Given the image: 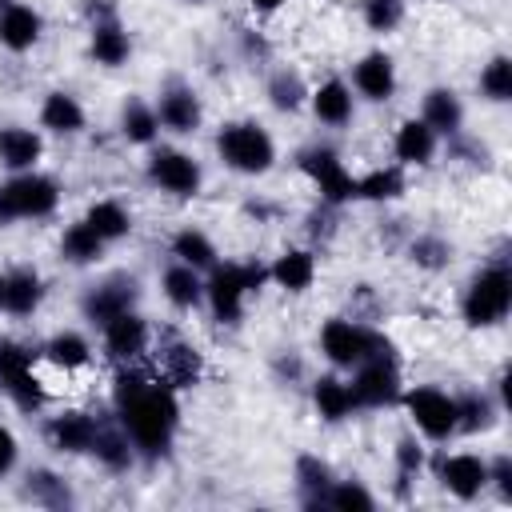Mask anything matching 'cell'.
<instances>
[{
    "mask_svg": "<svg viewBox=\"0 0 512 512\" xmlns=\"http://www.w3.org/2000/svg\"><path fill=\"white\" fill-rule=\"evenodd\" d=\"M32 368H36V352L16 336H0V388L12 384L16 376L32 372Z\"/></svg>",
    "mask_w": 512,
    "mask_h": 512,
    "instance_id": "45",
    "label": "cell"
},
{
    "mask_svg": "<svg viewBox=\"0 0 512 512\" xmlns=\"http://www.w3.org/2000/svg\"><path fill=\"white\" fill-rule=\"evenodd\" d=\"M112 416L132 436L144 464L168 460L180 432V392L152 368L120 364L112 376Z\"/></svg>",
    "mask_w": 512,
    "mask_h": 512,
    "instance_id": "1",
    "label": "cell"
},
{
    "mask_svg": "<svg viewBox=\"0 0 512 512\" xmlns=\"http://www.w3.org/2000/svg\"><path fill=\"white\" fill-rule=\"evenodd\" d=\"M400 408L408 412L416 436L444 444L456 436V396L436 384H412L400 392Z\"/></svg>",
    "mask_w": 512,
    "mask_h": 512,
    "instance_id": "9",
    "label": "cell"
},
{
    "mask_svg": "<svg viewBox=\"0 0 512 512\" xmlns=\"http://www.w3.org/2000/svg\"><path fill=\"white\" fill-rule=\"evenodd\" d=\"M184 4H208V0H184Z\"/></svg>",
    "mask_w": 512,
    "mask_h": 512,
    "instance_id": "55",
    "label": "cell"
},
{
    "mask_svg": "<svg viewBox=\"0 0 512 512\" xmlns=\"http://www.w3.org/2000/svg\"><path fill=\"white\" fill-rule=\"evenodd\" d=\"M140 296H144V284H140L136 272H108V276L92 280V284L80 292V316H84L92 328H100V324H108L112 316L140 308Z\"/></svg>",
    "mask_w": 512,
    "mask_h": 512,
    "instance_id": "12",
    "label": "cell"
},
{
    "mask_svg": "<svg viewBox=\"0 0 512 512\" xmlns=\"http://www.w3.org/2000/svg\"><path fill=\"white\" fill-rule=\"evenodd\" d=\"M512 312V268L508 260H488L476 268L460 292V320L472 332H488L504 324Z\"/></svg>",
    "mask_w": 512,
    "mask_h": 512,
    "instance_id": "3",
    "label": "cell"
},
{
    "mask_svg": "<svg viewBox=\"0 0 512 512\" xmlns=\"http://www.w3.org/2000/svg\"><path fill=\"white\" fill-rule=\"evenodd\" d=\"M432 476L436 484L456 496V500H476L480 492H488V460L476 452H444L432 460Z\"/></svg>",
    "mask_w": 512,
    "mask_h": 512,
    "instance_id": "15",
    "label": "cell"
},
{
    "mask_svg": "<svg viewBox=\"0 0 512 512\" xmlns=\"http://www.w3.org/2000/svg\"><path fill=\"white\" fill-rule=\"evenodd\" d=\"M292 480H296V496H300L304 508H324V496H328L336 472H332V464L320 460L316 452H300V456L292 460Z\"/></svg>",
    "mask_w": 512,
    "mask_h": 512,
    "instance_id": "32",
    "label": "cell"
},
{
    "mask_svg": "<svg viewBox=\"0 0 512 512\" xmlns=\"http://www.w3.org/2000/svg\"><path fill=\"white\" fill-rule=\"evenodd\" d=\"M80 12H84V20H88V28H92V24H104V20H116V16H120L116 0H80Z\"/></svg>",
    "mask_w": 512,
    "mask_h": 512,
    "instance_id": "51",
    "label": "cell"
},
{
    "mask_svg": "<svg viewBox=\"0 0 512 512\" xmlns=\"http://www.w3.org/2000/svg\"><path fill=\"white\" fill-rule=\"evenodd\" d=\"M168 256L180 260V264H188V268H196V272H208V268L220 260L212 236H208L204 228H196V224H184V228L172 232V240H168Z\"/></svg>",
    "mask_w": 512,
    "mask_h": 512,
    "instance_id": "36",
    "label": "cell"
},
{
    "mask_svg": "<svg viewBox=\"0 0 512 512\" xmlns=\"http://www.w3.org/2000/svg\"><path fill=\"white\" fill-rule=\"evenodd\" d=\"M16 464H20V440L12 436L8 424H0V480H8L16 472Z\"/></svg>",
    "mask_w": 512,
    "mask_h": 512,
    "instance_id": "50",
    "label": "cell"
},
{
    "mask_svg": "<svg viewBox=\"0 0 512 512\" xmlns=\"http://www.w3.org/2000/svg\"><path fill=\"white\" fill-rule=\"evenodd\" d=\"M236 40H240V52H244L248 64H268V60H272V44H268L264 32H256V28H240Z\"/></svg>",
    "mask_w": 512,
    "mask_h": 512,
    "instance_id": "49",
    "label": "cell"
},
{
    "mask_svg": "<svg viewBox=\"0 0 512 512\" xmlns=\"http://www.w3.org/2000/svg\"><path fill=\"white\" fill-rule=\"evenodd\" d=\"M400 88V76H396V60L376 48V52H364L356 64H352V92L364 96L368 104H388Z\"/></svg>",
    "mask_w": 512,
    "mask_h": 512,
    "instance_id": "18",
    "label": "cell"
},
{
    "mask_svg": "<svg viewBox=\"0 0 512 512\" xmlns=\"http://www.w3.org/2000/svg\"><path fill=\"white\" fill-rule=\"evenodd\" d=\"M244 4H248V12H252V16H276L288 0H244Z\"/></svg>",
    "mask_w": 512,
    "mask_h": 512,
    "instance_id": "53",
    "label": "cell"
},
{
    "mask_svg": "<svg viewBox=\"0 0 512 512\" xmlns=\"http://www.w3.org/2000/svg\"><path fill=\"white\" fill-rule=\"evenodd\" d=\"M152 108H156L160 132H172V136H196L200 124H204V100H200V92H196L188 80H180V76H172V80L160 84Z\"/></svg>",
    "mask_w": 512,
    "mask_h": 512,
    "instance_id": "13",
    "label": "cell"
},
{
    "mask_svg": "<svg viewBox=\"0 0 512 512\" xmlns=\"http://www.w3.org/2000/svg\"><path fill=\"white\" fill-rule=\"evenodd\" d=\"M372 308H376L372 284H356V288H352V316H356V320H372Z\"/></svg>",
    "mask_w": 512,
    "mask_h": 512,
    "instance_id": "52",
    "label": "cell"
},
{
    "mask_svg": "<svg viewBox=\"0 0 512 512\" xmlns=\"http://www.w3.org/2000/svg\"><path fill=\"white\" fill-rule=\"evenodd\" d=\"M308 108H312L316 124H324V128H348V124H352V116H356L352 84H348V80H340V76L320 80L316 88H308Z\"/></svg>",
    "mask_w": 512,
    "mask_h": 512,
    "instance_id": "20",
    "label": "cell"
},
{
    "mask_svg": "<svg viewBox=\"0 0 512 512\" xmlns=\"http://www.w3.org/2000/svg\"><path fill=\"white\" fill-rule=\"evenodd\" d=\"M116 128H120V136H124L128 144H136V148H152V144L160 140L156 108H152L148 100H140V96H128V100L120 104V120H116Z\"/></svg>",
    "mask_w": 512,
    "mask_h": 512,
    "instance_id": "38",
    "label": "cell"
},
{
    "mask_svg": "<svg viewBox=\"0 0 512 512\" xmlns=\"http://www.w3.org/2000/svg\"><path fill=\"white\" fill-rule=\"evenodd\" d=\"M20 500L36 504V508H48V512H64V508H76V492L72 484L52 472V468H28L24 480H20Z\"/></svg>",
    "mask_w": 512,
    "mask_h": 512,
    "instance_id": "27",
    "label": "cell"
},
{
    "mask_svg": "<svg viewBox=\"0 0 512 512\" xmlns=\"http://www.w3.org/2000/svg\"><path fill=\"white\" fill-rule=\"evenodd\" d=\"M148 356H152V372H156L164 384H172L176 392L196 388V384L204 380V372H208L204 352H200L188 336H180V332H160V336H152Z\"/></svg>",
    "mask_w": 512,
    "mask_h": 512,
    "instance_id": "10",
    "label": "cell"
},
{
    "mask_svg": "<svg viewBox=\"0 0 512 512\" xmlns=\"http://www.w3.org/2000/svg\"><path fill=\"white\" fill-rule=\"evenodd\" d=\"M488 488L500 496V504H512V456L496 452L488 460Z\"/></svg>",
    "mask_w": 512,
    "mask_h": 512,
    "instance_id": "47",
    "label": "cell"
},
{
    "mask_svg": "<svg viewBox=\"0 0 512 512\" xmlns=\"http://www.w3.org/2000/svg\"><path fill=\"white\" fill-rule=\"evenodd\" d=\"M40 360L52 364V368L64 372V376L84 372V368L92 364V340H88L84 332H76V328H60V332H52V336L40 344Z\"/></svg>",
    "mask_w": 512,
    "mask_h": 512,
    "instance_id": "28",
    "label": "cell"
},
{
    "mask_svg": "<svg viewBox=\"0 0 512 512\" xmlns=\"http://www.w3.org/2000/svg\"><path fill=\"white\" fill-rule=\"evenodd\" d=\"M404 172L408 168H400V164H384V168H372V172L356 176V200H364V204H392V200H400L408 192V176Z\"/></svg>",
    "mask_w": 512,
    "mask_h": 512,
    "instance_id": "40",
    "label": "cell"
},
{
    "mask_svg": "<svg viewBox=\"0 0 512 512\" xmlns=\"http://www.w3.org/2000/svg\"><path fill=\"white\" fill-rule=\"evenodd\" d=\"M104 248H108V244L84 224V216L72 220V224L60 232V244H56L60 260L72 264V268H92V264H100V260H104Z\"/></svg>",
    "mask_w": 512,
    "mask_h": 512,
    "instance_id": "35",
    "label": "cell"
},
{
    "mask_svg": "<svg viewBox=\"0 0 512 512\" xmlns=\"http://www.w3.org/2000/svg\"><path fill=\"white\" fill-rule=\"evenodd\" d=\"M324 508H336V512H372L376 508V496L372 488L360 480V476H336L328 496H324Z\"/></svg>",
    "mask_w": 512,
    "mask_h": 512,
    "instance_id": "42",
    "label": "cell"
},
{
    "mask_svg": "<svg viewBox=\"0 0 512 512\" xmlns=\"http://www.w3.org/2000/svg\"><path fill=\"white\" fill-rule=\"evenodd\" d=\"M144 176H148V184L156 188V192H164V196H172V200H192V196H200V188H204V168H200V160L192 156V152H184V148H172V144H152L148 148V160H144Z\"/></svg>",
    "mask_w": 512,
    "mask_h": 512,
    "instance_id": "8",
    "label": "cell"
},
{
    "mask_svg": "<svg viewBox=\"0 0 512 512\" xmlns=\"http://www.w3.org/2000/svg\"><path fill=\"white\" fill-rule=\"evenodd\" d=\"M152 336L156 332H152V324H148V316L140 308L120 312L108 324H100V348L116 368L120 364H140L148 356V348H152Z\"/></svg>",
    "mask_w": 512,
    "mask_h": 512,
    "instance_id": "14",
    "label": "cell"
},
{
    "mask_svg": "<svg viewBox=\"0 0 512 512\" xmlns=\"http://www.w3.org/2000/svg\"><path fill=\"white\" fill-rule=\"evenodd\" d=\"M40 128L52 136H80L88 128V112L80 104V96H72L68 88H52L40 100Z\"/></svg>",
    "mask_w": 512,
    "mask_h": 512,
    "instance_id": "25",
    "label": "cell"
},
{
    "mask_svg": "<svg viewBox=\"0 0 512 512\" xmlns=\"http://www.w3.org/2000/svg\"><path fill=\"white\" fill-rule=\"evenodd\" d=\"M96 436V416L84 408H60L44 420V444L56 456H88Z\"/></svg>",
    "mask_w": 512,
    "mask_h": 512,
    "instance_id": "16",
    "label": "cell"
},
{
    "mask_svg": "<svg viewBox=\"0 0 512 512\" xmlns=\"http://www.w3.org/2000/svg\"><path fill=\"white\" fill-rule=\"evenodd\" d=\"M44 296H48V284L32 264H16L4 272V312L8 316H16V320L36 316Z\"/></svg>",
    "mask_w": 512,
    "mask_h": 512,
    "instance_id": "23",
    "label": "cell"
},
{
    "mask_svg": "<svg viewBox=\"0 0 512 512\" xmlns=\"http://www.w3.org/2000/svg\"><path fill=\"white\" fill-rule=\"evenodd\" d=\"M88 56L100 68H124L128 64V56H132V32L124 28L120 16L88 28Z\"/></svg>",
    "mask_w": 512,
    "mask_h": 512,
    "instance_id": "31",
    "label": "cell"
},
{
    "mask_svg": "<svg viewBox=\"0 0 512 512\" xmlns=\"http://www.w3.org/2000/svg\"><path fill=\"white\" fill-rule=\"evenodd\" d=\"M296 168L312 180V188L320 192L324 204L344 208V204L356 200V176L348 172V164L340 160L336 148H328V144H308V148L296 152Z\"/></svg>",
    "mask_w": 512,
    "mask_h": 512,
    "instance_id": "11",
    "label": "cell"
},
{
    "mask_svg": "<svg viewBox=\"0 0 512 512\" xmlns=\"http://www.w3.org/2000/svg\"><path fill=\"white\" fill-rule=\"evenodd\" d=\"M44 160V136L24 124H4L0 128V164L8 172H32Z\"/></svg>",
    "mask_w": 512,
    "mask_h": 512,
    "instance_id": "30",
    "label": "cell"
},
{
    "mask_svg": "<svg viewBox=\"0 0 512 512\" xmlns=\"http://www.w3.org/2000/svg\"><path fill=\"white\" fill-rule=\"evenodd\" d=\"M480 96L488 104H508L512 100V60L504 52H496L484 68H480V80H476Z\"/></svg>",
    "mask_w": 512,
    "mask_h": 512,
    "instance_id": "43",
    "label": "cell"
},
{
    "mask_svg": "<svg viewBox=\"0 0 512 512\" xmlns=\"http://www.w3.org/2000/svg\"><path fill=\"white\" fill-rule=\"evenodd\" d=\"M304 232H308V248H316V244H328L336 232H340V208H332V204H316L308 216H304Z\"/></svg>",
    "mask_w": 512,
    "mask_h": 512,
    "instance_id": "46",
    "label": "cell"
},
{
    "mask_svg": "<svg viewBox=\"0 0 512 512\" xmlns=\"http://www.w3.org/2000/svg\"><path fill=\"white\" fill-rule=\"evenodd\" d=\"M272 376L280 384H300L304 380V356L296 348H276L272 352Z\"/></svg>",
    "mask_w": 512,
    "mask_h": 512,
    "instance_id": "48",
    "label": "cell"
},
{
    "mask_svg": "<svg viewBox=\"0 0 512 512\" xmlns=\"http://www.w3.org/2000/svg\"><path fill=\"white\" fill-rule=\"evenodd\" d=\"M84 224H88L104 244H120V240H128V236H132V228H136V220H132L128 204H120V200H112V196L92 200V204H88V212H84Z\"/></svg>",
    "mask_w": 512,
    "mask_h": 512,
    "instance_id": "34",
    "label": "cell"
},
{
    "mask_svg": "<svg viewBox=\"0 0 512 512\" xmlns=\"http://www.w3.org/2000/svg\"><path fill=\"white\" fill-rule=\"evenodd\" d=\"M440 152V136L420 120V116H408L396 124L392 132V156L400 168H428Z\"/></svg>",
    "mask_w": 512,
    "mask_h": 512,
    "instance_id": "21",
    "label": "cell"
},
{
    "mask_svg": "<svg viewBox=\"0 0 512 512\" xmlns=\"http://www.w3.org/2000/svg\"><path fill=\"white\" fill-rule=\"evenodd\" d=\"M348 388L356 400V412H380V408H396L400 392H404V376H400V352L392 344V336L348 372Z\"/></svg>",
    "mask_w": 512,
    "mask_h": 512,
    "instance_id": "5",
    "label": "cell"
},
{
    "mask_svg": "<svg viewBox=\"0 0 512 512\" xmlns=\"http://www.w3.org/2000/svg\"><path fill=\"white\" fill-rule=\"evenodd\" d=\"M216 156L236 176H264L276 164V140L260 120H224L216 128Z\"/></svg>",
    "mask_w": 512,
    "mask_h": 512,
    "instance_id": "4",
    "label": "cell"
},
{
    "mask_svg": "<svg viewBox=\"0 0 512 512\" xmlns=\"http://www.w3.org/2000/svg\"><path fill=\"white\" fill-rule=\"evenodd\" d=\"M404 256H408L412 268L436 276V272H444V268L456 260V248H452V240L440 236V232H412V236L404 240Z\"/></svg>",
    "mask_w": 512,
    "mask_h": 512,
    "instance_id": "37",
    "label": "cell"
},
{
    "mask_svg": "<svg viewBox=\"0 0 512 512\" xmlns=\"http://www.w3.org/2000/svg\"><path fill=\"white\" fill-rule=\"evenodd\" d=\"M404 16H408V0H360V20L376 36L396 32L404 24Z\"/></svg>",
    "mask_w": 512,
    "mask_h": 512,
    "instance_id": "44",
    "label": "cell"
},
{
    "mask_svg": "<svg viewBox=\"0 0 512 512\" xmlns=\"http://www.w3.org/2000/svg\"><path fill=\"white\" fill-rule=\"evenodd\" d=\"M0 312H4V272H0Z\"/></svg>",
    "mask_w": 512,
    "mask_h": 512,
    "instance_id": "54",
    "label": "cell"
},
{
    "mask_svg": "<svg viewBox=\"0 0 512 512\" xmlns=\"http://www.w3.org/2000/svg\"><path fill=\"white\" fill-rule=\"evenodd\" d=\"M424 468H428V448H424V440H420L416 432H404V436L396 440V448H392V472H396V492L404 496V492H408V484H416Z\"/></svg>",
    "mask_w": 512,
    "mask_h": 512,
    "instance_id": "41",
    "label": "cell"
},
{
    "mask_svg": "<svg viewBox=\"0 0 512 512\" xmlns=\"http://www.w3.org/2000/svg\"><path fill=\"white\" fill-rule=\"evenodd\" d=\"M268 288V264L260 260H216L204 272V304L220 328H236L244 320L248 296Z\"/></svg>",
    "mask_w": 512,
    "mask_h": 512,
    "instance_id": "2",
    "label": "cell"
},
{
    "mask_svg": "<svg viewBox=\"0 0 512 512\" xmlns=\"http://www.w3.org/2000/svg\"><path fill=\"white\" fill-rule=\"evenodd\" d=\"M500 400L488 388H464L456 392V436H480L492 432L500 420Z\"/></svg>",
    "mask_w": 512,
    "mask_h": 512,
    "instance_id": "29",
    "label": "cell"
},
{
    "mask_svg": "<svg viewBox=\"0 0 512 512\" xmlns=\"http://www.w3.org/2000/svg\"><path fill=\"white\" fill-rule=\"evenodd\" d=\"M60 184L32 168V172H12L0 184V228H12L16 220H48L60 208Z\"/></svg>",
    "mask_w": 512,
    "mask_h": 512,
    "instance_id": "6",
    "label": "cell"
},
{
    "mask_svg": "<svg viewBox=\"0 0 512 512\" xmlns=\"http://www.w3.org/2000/svg\"><path fill=\"white\" fill-rule=\"evenodd\" d=\"M4 4H12V0H0V8H4Z\"/></svg>",
    "mask_w": 512,
    "mask_h": 512,
    "instance_id": "56",
    "label": "cell"
},
{
    "mask_svg": "<svg viewBox=\"0 0 512 512\" xmlns=\"http://www.w3.org/2000/svg\"><path fill=\"white\" fill-rule=\"evenodd\" d=\"M308 396H312V408L324 424H344L352 412H356V400H352V388L340 372H320L312 376L308 384Z\"/></svg>",
    "mask_w": 512,
    "mask_h": 512,
    "instance_id": "26",
    "label": "cell"
},
{
    "mask_svg": "<svg viewBox=\"0 0 512 512\" xmlns=\"http://www.w3.org/2000/svg\"><path fill=\"white\" fill-rule=\"evenodd\" d=\"M420 120H424L440 140L464 132V100H460V92L448 88V84H432V88L420 96Z\"/></svg>",
    "mask_w": 512,
    "mask_h": 512,
    "instance_id": "24",
    "label": "cell"
},
{
    "mask_svg": "<svg viewBox=\"0 0 512 512\" xmlns=\"http://www.w3.org/2000/svg\"><path fill=\"white\" fill-rule=\"evenodd\" d=\"M40 36H44V16L32 4L12 0V4L0 8V48L4 52L24 56V52H32L40 44Z\"/></svg>",
    "mask_w": 512,
    "mask_h": 512,
    "instance_id": "22",
    "label": "cell"
},
{
    "mask_svg": "<svg viewBox=\"0 0 512 512\" xmlns=\"http://www.w3.org/2000/svg\"><path fill=\"white\" fill-rule=\"evenodd\" d=\"M388 336L368 324V320H356V316H328L316 332V344H320V356L336 368V372H352L360 360H368Z\"/></svg>",
    "mask_w": 512,
    "mask_h": 512,
    "instance_id": "7",
    "label": "cell"
},
{
    "mask_svg": "<svg viewBox=\"0 0 512 512\" xmlns=\"http://www.w3.org/2000/svg\"><path fill=\"white\" fill-rule=\"evenodd\" d=\"M264 96H268V104H272L276 112H284V116L308 108V84H304V76H300L296 68H288V64H280V68L268 72Z\"/></svg>",
    "mask_w": 512,
    "mask_h": 512,
    "instance_id": "39",
    "label": "cell"
},
{
    "mask_svg": "<svg viewBox=\"0 0 512 512\" xmlns=\"http://www.w3.org/2000/svg\"><path fill=\"white\" fill-rule=\"evenodd\" d=\"M316 272H320V260H316V248L308 244H288L280 256H272L268 264V284L288 292V296H300L316 284Z\"/></svg>",
    "mask_w": 512,
    "mask_h": 512,
    "instance_id": "19",
    "label": "cell"
},
{
    "mask_svg": "<svg viewBox=\"0 0 512 512\" xmlns=\"http://www.w3.org/2000/svg\"><path fill=\"white\" fill-rule=\"evenodd\" d=\"M160 292L164 300L176 308V312H196L204 304V272L172 260L164 272H160Z\"/></svg>",
    "mask_w": 512,
    "mask_h": 512,
    "instance_id": "33",
    "label": "cell"
},
{
    "mask_svg": "<svg viewBox=\"0 0 512 512\" xmlns=\"http://www.w3.org/2000/svg\"><path fill=\"white\" fill-rule=\"evenodd\" d=\"M88 456L108 472V476H124L140 464V452L132 444V436L120 428V420L108 412V416H96V436H92V448Z\"/></svg>",
    "mask_w": 512,
    "mask_h": 512,
    "instance_id": "17",
    "label": "cell"
}]
</instances>
